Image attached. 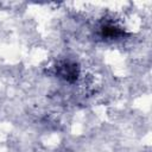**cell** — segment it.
Wrapping results in <instances>:
<instances>
[{"mask_svg": "<svg viewBox=\"0 0 152 152\" xmlns=\"http://www.w3.org/2000/svg\"><path fill=\"white\" fill-rule=\"evenodd\" d=\"M61 75L65 78V80H74L77 77V70H76V65L75 64H70V63H65L62 66L61 70Z\"/></svg>", "mask_w": 152, "mask_h": 152, "instance_id": "cell-1", "label": "cell"}]
</instances>
